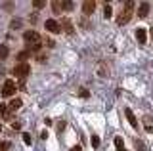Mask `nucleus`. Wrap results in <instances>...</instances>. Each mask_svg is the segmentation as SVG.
Returning <instances> with one entry per match:
<instances>
[{
	"label": "nucleus",
	"mask_w": 153,
	"mask_h": 151,
	"mask_svg": "<svg viewBox=\"0 0 153 151\" xmlns=\"http://www.w3.org/2000/svg\"><path fill=\"white\" fill-rule=\"evenodd\" d=\"M2 98H12L13 94H16V84H13L12 78H8L6 82H4V88H2Z\"/></svg>",
	"instance_id": "obj_4"
},
{
	"label": "nucleus",
	"mask_w": 153,
	"mask_h": 151,
	"mask_svg": "<svg viewBox=\"0 0 153 151\" xmlns=\"http://www.w3.org/2000/svg\"><path fill=\"white\" fill-rule=\"evenodd\" d=\"M12 128L13 130H21V122H12Z\"/></svg>",
	"instance_id": "obj_28"
},
{
	"label": "nucleus",
	"mask_w": 153,
	"mask_h": 151,
	"mask_svg": "<svg viewBox=\"0 0 153 151\" xmlns=\"http://www.w3.org/2000/svg\"><path fill=\"white\" fill-rule=\"evenodd\" d=\"M90 144H92V147H100V136L92 134L90 136Z\"/></svg>",
	"instance_id": "obj_19"
},
{
	"label": "nucleus",
	"mask_w": 153,
	"mask_h": 151,
	"mask_svg": "<svg viewBox=\"0 0 153 151\" xmlns=\"http://www.w3.org/2000/svg\"><path fill=\"white\" fill-rule=\"evenodd\" d=\"M136 38H138V42H140V44H146L147 42V31L146 29H136Z\"/></svg>",
	"instance_id": "obj_9"
},
{
	"label": "nucleus",
	"mask_w": 153,
	"mask_h": 151,
	"mask_svg": "<svg viewBox=\"0 0 153 151\" xmlns=\"http://www.w3.org/2000/svg\"><path fill=\"white\" fill-rule=\"evenodd\" d=\"M71 151H82V149H80V145H76V147H73Z\"/></svg>",
	"instance_id": "obj_34"
},
{
	"label": "nucleus",
	"mask_w": 153,
	"mask_h": 151,
	"mask_svg": "<svg viewBox=\"0 0 153 151\" xmlns=\"http://www.w3.org/2000/svg\"><path fill=\"white\" fill-rule=\"evenodd\" d=\"M103 16H105V19H109V17L113 16V8L109 6V4H105V6H103Z\"/></svg>",
	"instance_id": "obj_17"
},
{
	"label": "nucleus",
	"mask_w": 153,
	"mask_h": 151,
	"mask_svg": "<svg viewBox=\"0 0 153 151\" xmlns=\"http://www.w3.org/2000/svg\"><path fill=\"white\" fill-rule=\"evenodd\" d=\"M134 8H136V4H134L132 0L124 2V8L121 10V13H119V17H117V25H126V23L130 21V17L134 13Z\"/></svg>",
	"instance_id": "obj_1"
},
{
	"label": "nucleus",
	"mask_w": 153,
	"mask_h": 151,
	"mask_svg": "<svg viewBox=\"0 0 153 151\" xmlns=\"http://www.w3.org/2000/svg\"><path fill=\"white\" fill-rule=\"evenodd\" d=\"M124 115H126V119H128V122H130L132 128H138V121H136V117H134V113H132L130 107H126V109H124Z\"/></svg>",
	"instance_id": "obj_8"
},
{
	"label": "nucleus",
	"mask_w": 153,
	"mask_h": 151,
	"mask_svg": "<svg viewBox=\"0 0 153 151\" xmlns=\"http://www.w3.org/2000/svg\"><path fill=\"white\" fill-rule=\"evenodd\" d=\"M59 25H61V29H63L69 36H71V35H75V27H73V21H71V19H61Z\"/></svg>",
	"instance_id": "obj_7"
},
{
	"label": "nucleus",
	"mask_w": 153,
	"mask_h": 151,
	"mask_svg": "<svg viewBox=\"0 0 153 151\" xmlns=\"http://www.w3.org/2000/svg\"><path fill=\"white\" fill-rule=\"evenodd\" d=\"M151 36H153V27H151Z\"/></svg>",
	"instance_id": "obj_36"
},
{
	"label": "nucleus",
	"mask_w": 153,
	"mask_h": 151,
	"mask_svg": "<svg viewBox=\"0 0 153 151\" xmlns=\"http://www.w3.org/2000/svg\"><path fill=\"white\" fill-rule=\"evenodd\" d=\"M147 13H149V4L142 2L140 6H138V17H147Z\"/></svg>",
	"instance_id": "obj_10"
},
{
	"label": "nucleus",
	"mask_w": 153,
	"mask_h": 151,
	"mask_svg": "<svg viewBox=\"0 0 153 151\" xmlns=\"http://www.w3.org/2000/svg\"><path fill=\"white\" fill-rule=\"evenodd\" d=\"M61 6H63V10H65V12H71V10L75 8V4L71 2V0H65V2H61Z\"/></svg>",
	"instance_id": "obj_18"
},
{
	"label": "nucleus",
	"mask_w": 153,
	"mask_h": 151,
	"mask_svg": "<svg viewBox=\"0 0 153 151\" xmlns=\"http://www.w3.org/2000/svg\"><path fill=\"white\" fill-rule=\"evenodd\" d=\"M4 8H6V10L10 12V10H12V8H13V2H4Z\"/></svg>",
	"instance_id": "obj_29"
},
{
	"label": "nucleus",
	"mask_w": 153,
	"mask_h": 151,
	"mask_svg": "<svg viewBox=\"0 0 153 151\" xmlns=\"http://www.w3.org/2000/svg\"><path fill=\"white\" fill-rule=\"evenodd\" d=\"M12 73L16 75L17 78L25 81V78L29 77V73H31V65H29V63H17L16 67H13V71H12Z\"/></svg>",
	"instance_id": "obj_2"
},
{
	"label": "nucleus",
	"mask_w": 153,
	"mask_h": 151,
	"mask_svg": "<svg viewBox=\"0 0 153 151\" xmlns=\"http://www.w3.org/2000/svg\"><path fill=\"white\" fill-rule=\"evenodd\" d=\"M21 25H23L21 19H12V23H10V27H12V29H21Z\"/></svg>",
	"instance_id": "obj_20"
},
{
	"label": "nucleus",
	"mask_w": 153,
	"mask_h": 151,
	"mask_svg": "<svg viewBox=\"0 0 153 151\" xmlns=\"http://www.w3.org/2000/svg\"><path fill=\"white\" fill-rule=\"evenodd\" d=\"M80 25H82V29H88V21H86V19L80 21Z\"/></svg>",
	"instance_id": "obj_32"
},
{
	"label": "nucleus",
	"mask_w": 153,
	"mask_h": 151,
	"mask_svg": "<svg viewBox=\"0 0 153 151\" xmlns=\"http://www.w3.org/2000/svg\"><path fill=\"white\" fill-rule=\"evenodd\" d=\"M21 103H23V101L19 100V98H13V100L10 101V107H8V111H12V113H13L16 109H19V107H21Z\"/></svg>",
	"instance_id": "obj_12"
},
{
	"label": "nucleus",
	"mask_w": 153,
	"mask_h": 151,
	"mask_svg": "<svg viewBox=\"0 0 153 151\" xmlns=\"http://www.w3.org/2000/svg\"><path fill=\"white\" fill-rule=\"evenodd\" d=\"M96 10V2L94 0H84L82 2V12H84V16H92Z\"/></svg>",
	"instance_id": "obj_6"
},
{
	"label": "nucleus",
	"mask_w": 153,
	"mask_h": 151,
	"mask_svg": "<svg viewBox=\"0 0 153 151\" xmlns=\"http://www.w3.org/2000/svg\"><path fill=\"white\" fill-rule=\"evenodd\" d=\"M23 40H25L29 46L36 44V42H40V35H38L36 31H33V29L31 31H25V33H23Z\"/></svg>",
	"instance_id": "obj_3"
},
{
	"label": "nucleus",
	"mask_w": 153,
	"mask_h": 151,
	"mask_svg": "<svg viewBox=\"0 0 153 151\" xmlns=\"http://www.w3.org/2000/svg\"><path fill=\"white\" fill-rule=\"evenodd\" d=\"M79 96L80 98H90V92L86 90V88H80V90H79Z\"/></svg>",
	"instance_id": "obj_24"
},
{
	"label": "nucleus",
	"mask_w": 153,
	"mask_h": 151,
	"mask_svg": "<svg viewBox=\"0 0 153 151\" xmlns=\"http://www.w3.org/2000/svg\"><path fill=\"white\" fill-rule=\"evenodd\" d=\"M23 141H25L27 145L31 144V134H27V132H23Z\"/></svg>",
	"instance_id": "obj_25"
},
{
	"label": "nucleus",
	"mask_w": 153,
	"mask_h": 151,
	"mask_svg": "<svg viewBox=\"0 0 153 151\" xmlns=\"http://www.w3.org/2000/svg\"><path fill=\"white\" fill-rule=\"evenodd\" d=\"M143 128H146V132H149V134H153V119L149 115L143 117Z\"/></svg>",
	"instance_id": "obj_11"
},
{
	"label": "nucleus",
	"mask_w": 153,
	"mask_h": 151,
	"mask_svg": "<svg viewBox=\"0 0 153 151\" xmlns=\"http://www.w3.org/2000/svg\"><path fill=\"white\" fill-rule=\"evenodd\" d=\"M8 147H10L8 141H0V151H8Z\"/></svg>",
	"instance_id": "obj_26"
},
{
	"label": "nucleus",
	"mask_w": 153,
	"mask_h": 151,
	"mask_svg": "<svg viewBox=\"0 0 153 151\" xmlns=\"http://www.w3.org/2000/svg\"><path fill=\"white\" fill-rule=\"evenodd\" d=\"M44 27H46V31L54 33V35H57V33H61V27H59V23H57L56 19H46Z\"/></svg>",
	"instance_id": "obj_5"
},
{
	"label": "nucleus",
	"mask_w": 153,
	"mask_h": 151,
	"mask_svg": "<svg viewBox=\"0 0 153 151\" xmlns=\"http://www.w3.org/2000/svg\"><path fill=\"white\" fill-rule=\"evenodd\" d=\"M42 48V42H36V44H31L29 46V54H38Z\"/></svg>",
	"instance_id": "obj_16"
},
{
	"label": "nucleus",
	"mask_w": 153,
	"mask_h": 151,
	"mask_svg": "<svg viewBox=\"0 0 153 151\" xmlns=\"http://www.w3.org/2000/svg\"><path fill=\"white\" fill-rule=\"evenodd\" d=\"M46 44H48V46H56V42L52 40V38H46Z\"/></svg>",
	"instance_id": "obj_33"
},
{
	"label": "nucleus",
	"mask_w": 153,
	"mask_h": 151,
	"mask_svg": "<svg viewBox=\"0 0 153 151\" xmlns=\"http://www.w3.org/2000/svg\"><path fill=\"white\" fill-rule=\"evenodd\" d=\"M134 145L138 147V151H147V149H146V144H143V141H140V140L134 141Z\"/></svg>",
	"instance_id": "obj_22"
},
{
	"label": "nucleus",
	"mask_w": 153,
	"mask_h": 151,
	"mask_svg": "<svg viewBox=\"0 0 153 151\" xmlns=\"http://www.w3.org/2000/svg\"><path fill=\"white\" fill-rule=\"evenodd\" d=\"M65 128V122H59V124H57V130H59V134H61V130Z\"/></svg>",
	"instance_id": "obj_31"
},
{
	"label": "nucleus",
	"mask_w": 153,
	"mask_h": 151,
	"mask_svg": "<svg viewBox=\"0 0 153 151\" xmlns=\"http://www.w3.org/2000/svg\"><path fill=\"white\" fill-rule=\"evenodd\" d=\"M115 145H117V149H123V147H124V144H123V138H121V136H117V138H115Z\"/></svg>",
	"instance_id": "obj_23"
},
{
	"label": "nucleus",
	"mask_w": 153,
	"mask_h": 151,
	"mask_svg": "<svg viewBox=\"0 0 153 151\" xmlns=\"http://www.w3.org/2000/svg\"><path fill=\"white\" fill-rule=\"evenodd\" d=\"M52 12H54L56 16H59V13L63 12V6H61V2H57V0H54V2H52Z\"/></svg>",
	"instance_id": "obj_13"
},
{
	"label": "nucleus",
	"mask_w": 153,
	"mask_h": 151,
	"mask_svg": "<svg viewBox=\"0 0 153 151\" xmlns=\"http://www.w3.org/2000/svg\"><path fill=\"white\" fill-rule=\"evenodd\" d=\"M29 56H31V54H29V50H23V52H19V54L16 56V58H17V61H19V63H25V61L29 59Z\"/></svg>",
	"instance_id": "obj_14"
},
{
	"label": "nucleus",
	"mask_w": 153,
	"mask_h": 151,
	"mask_svg": "<svg viewBox=\"0 0 153 151\" xmlns=\"http://www.w3.org/2000/svg\"><path fill=\"white\" fill-rule=\"evenodd\" d=\"M6 105H4V103H0V117H2V119H4V115H6Z\"/></svg>",
	"instance_id": "obj_27"
},
{
	"label": "nucleus",
	"mask_w": 153,
	"mask_h": 151,
	"mask_svg": "<svg viewBox=\"0 0 153 151\" xmlns=\"http://www.w3.org/2000/svg\"><path fill=\"white\" fill-rule=\"evenodd\" d=\"M46 6V2H42V0H35V2H33V8H35V10H40V8H44Z\"/></svg>",
	"instance_id": "obj_21"
},
{
	"label": "nucleus",
	"mask_w": 153,
	"mask_h": 151,
	"mask_svg": "<svg viewBox=\"0 0 153 151\" xmlns=\"http://www.w3.org/2000/svg\"><path fill=\"white\" fill-rule=\"evenodd\" d=\"M117 151H126V149H124V147H123V149H117Z\"/></svg>",
	"instance_id": "obj_35"
},
{
	"label": "nucleus",
	"mask_w": 153,
	"mask_h": 151,
	"mask_svg": "<svg viewBox=\"0 0 153 151\" xmlns=\"http://www.w3.org/2000/svg\"><path fill=\"white\" fill-rule=\"evenodd\" d=\"M8 56H10L8 46L6 44H0V59H8Z\"/></svg>",
	"instance_id": "obj_15"
},
{
	"label": "nucleus",
	"mask_w": 153,
	"mask_h": 151,
	"mask_svg": "<svg viewBox=\"0 0 153 151\" xmlns=\"http://www.w3.org/2000/svg\"><path fill=\"white\" fill-rule=\"evenodd\" d=\"M0 132H2V126H0Z\"/></svg>",
	"instance_id": "obj_37"
},
{
	"label": "nucleus",
	"mask_w": 153,
	"mask_h": 151,
	"mask_svg": "<svg viewBox=\"0 0 153 151\" xmlns=\"http://www.w3.org/2000/svg\"><path fill=\"white\" fill-rule=\"evenodd\" d=\"M36 59H38V63H44V61H46V56H44V54H40Z\"/></svg>",
	"instance_id": "obj_30"
}]
</instances>
